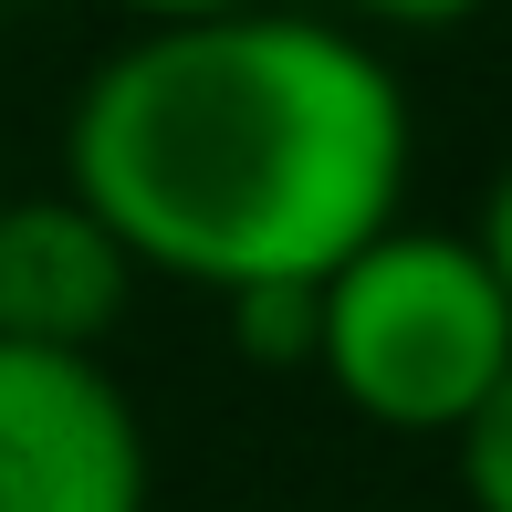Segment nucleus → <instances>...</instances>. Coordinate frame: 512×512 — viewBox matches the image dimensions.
<instances>
[{
  "label": "nucleus",
  "instance_id": "5",
  "mask_svg": "<svg viewBox=\"0 0 512 512\" xmlns=\"http://www.w3.org/2000/svg\"><path fill=\"white\" fill-rule=\"evenodd\" d=\"M230 345L251 366H314V283H262V293H230Z\"/></svg>",
  "mask_w": 512,
  "mask_h": 512
},
{
  "label": "nucleus",
  "instance_id": "6",
  "mask_svg": "<svg viewBox=\"0 0 512 512\" xmlns=\"http://www.w3.org/2000/svg\"><path fill=\"white\" fill-rule=\"evenodd\" d=\"M450 450H460V492H471V512H512V366H502L492 398L450 429Z\"/></svg>",
  "mask_w": 512,
  "mask_h": 512
},
{
  "label": "nucleus",
  "instance_id": "8",
  "mask_svg": "<svg viewBox=\"0 0 512 512\" xmlns=\"http://www.w3.org/2000/svg\"><path fill=\"white\" fill-rule=\"evenodd\" d=\"M471 251L492 262V283H502V304H512V168L492 178V199H481V220H471Z\"/></svg>",
  "mask_w": 512,
  "mask_h": 512
},
{
  "label": "nucleus",
  "instance_id": "4",
  "mask_svg": "<svg viewBox=\"0 0 512 512\" xmlns=\"http://www.w3.org/2000/svg\"><path fill=\"white\" fill-rule=\"evenodd\" d=\"M126 304H136V262L74 189L0 199V345L105 356Z\"/></svg>",
  "mask_w": 512,
  "mask_h": 512
},
{
  "label": "nucleus",
  "instance_id": "2",
  "mask_svg": "<svg viewBox=\"0 0 512 512\" xmlns=\"http://www.w3.org/2000/svg\"><path fill=\"white\" fill-rule=\"evenodd\" d=\"M512 366V304L471 230L387 220L314 283V377L366 429L450 439Z\"/></svg>",
  "mask_w": 512,
  "mask_h": 512
},
{
  "label": "nucleus",
  "instance_id": "3",
  "mask_svg": "<svg viewBox=\"0 0 512 512\" xmlns=\"http://www.w3.org/2000/svg\"><path fill=\"white\" fill-rule=\"evenodd\" d=\"M157 450L126 377L63 345H0V512H147Z\"/></svg>",
  "mask_w": 512,
  "mask_h": 512
},
{
  "label": "nucleus",
  "instance_id": "7",
  "mask_svg": "<svg viewBox=\"0 0 512 512\" xmlns=\"http://www.w3.org/2000/svg\"><path fill=\"white\" fill-rule=\"evenodd\" d=\"M356 21H377V32H460V21H481L492 0H345Z\"/></svg>",
  "mask_w": 512,
  "mask_h": 512
},
{
  "label": "nucleus",
  "instance_id": "1",
  "mask_svg": "<svg viewBox=\"0 0 512 512\" xmlns=\"http://www.w3.org/2000/svg\"><path fill=\"white\" fill-rule=\"evenodd\" d=\"M408 84L314 11H220L115 42L63 115V189L136 272L199 293L324 283L408 209Z\"/></svg>",
  "mask_w": 512,
  "mask_h": 512
},
{
  "label": "nucleus",
  "instance_id": "9",
  "mask_svg": "<svg viewBox=\"0 0 512 512\" xmlns=\"http://www.w3.org/2000/svg\"><path fill=\"white\" fill-rule=\"evenodd\" d=\"M115 11H136L157 32V21H220V11H262V0H115Z\"/></svg>",
  "mask_w": 512,
  "mask_h": 512
}]
</instances>
